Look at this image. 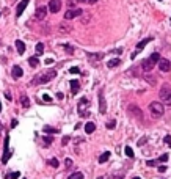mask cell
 I'll use <instances>...</instances> for the list:
<instances>
[{
    "label": "cell",
    "mask_w": 171,
    "mask_h": 179,
    "mask_svg": "<svg viewBox=\"0 0 171 179\" xmlns=\"http://www.w3.org/2000/svg\"><path fill=\"white\" fill-rule=\"evenodd\" d=\"M53 77H57V71L55 69H49L47 72L44 74H39L36 75V79L32 80V85H39V83H47V82H50Z\"/></svg>",
    "instance_id": "obj_1"
},
{
    "label": "cell",
    "mask_w": 171,
    "mask_h": 179,
    "mask_svg": "<svg viewBox=\"0 0 171 179\" xmlns=\"http://www.w3.org/2000/svg\"><path fill=\"white\" fill-rule=\"evenodd\" d=\"M159 60H160V55L157 53V52H154V53L151 55V57H149V58H146V60L141 63V68H143L145 71H151L152 68H154V65H157V63H159Z\"/></svg>",
    "instance_id": "obj_2"
},
{
    "label": "cell",
    "mask_w": 171,
    "mask_h": 179,
    "mask_svg": "<svg viewBox=\"0 0 171 179\" xmlns=\"http://www.w3.org/2000/svg\"><path fill=\"white\" fill-rule=\"evenodd\" d=\"M159 94H160V101L162 102H165V104L171 105V88L168 85H163L160 88V93Z\"/></svg>",
    "instance_id": "obj_3"
},
{
    "label": "cell",
    "mask_w": 171,
    "mask_h": 179,
    "mask_svg": "<svg viewBox=\"0 0 171 179\" xmlns=\"http://www.w3.org/2000/svg\"><path fill=\"white\" fill-rule=\"evenodd\" d=\"M149 110H151L152 115H155V116H162L163 112H165V108H163V104H162V102H151V105H149Z\"/></svg>",
    "instance_id": "obj_4"
},
{
    "label": "cell",
    "mask_w": 171,
    "mask_h": 179,
    "mask_svg": "<svg viewBox=\"0 0 171 179\" xmlns=\"http://www.w3.org/2000/svg\"><path fill=\"white\" fill-rule=\"evenodd\" d=\"M151 39H152V38H145V39H141L140 43L136 44V47H135V52L130 55V58L134 60V58L136 57V55H138V53H140L143 49H145V47H146V44H148V43H151Z\"/></svg>",
    "instance_id": "obj_5"
},
{
    "label": "cell",
    "mask_w": 171,
    "mask_h": 179,
    "mask_svg": "<svg viewBox=\"0 0 171 179\" xmlns=\"http://www.w3.org/2000/svg\"><path fill=\"white\" fill-rule=\"evenodd\" d=\"M157 65H159V69H160L162 72H170V71H171V61L166 60V58H160Z\"/></svg>",
    "instance_id": "obj_6"
},
{
    "label": "cell",
    "mask_w": 171,
    "mask_h": 179,
    "mask_svg": "<svg viewBox=\"0 0 171 179\" xmlns=\"http://www.w3.org/2000/svg\"><path fill=\"white\" fill-rule=\"evenodd\" d=\"M90 107V102H88V99L86 98H82L80 99V102H79V113H80V116H88V113H85V110Z\"/></svg>",
    "instance_id": "obj_7"
},
{
    "label": "cell",
    "mask_w": 171,
    "mask_h": 179,
    "mask_svg": "<svg viewBox=\"0 0 171 179\" xmlns=\"http://www.w3.org/2000/svg\"><path fill=\"white\" fill-rule=\"evenodd\" d=\"M80 14H83V11H82L80 8H76V10H68L64 13V19L66 20H69V19H74V17H77Z\"/></svg>",
    "instance_id": "obj_8"
},
{
    "label": "cell",
    "mask_w": 171,
    "mask_h": 179,
    "mask_svg": "<svg viewBox=\"0 0 171 179\" xmlns=\"http://www.w3.org/2000/svg\"><path fill=\"white\" fill-rule=\"evenodd\" d=\"M107 112V102H105V99H104V91H99V113H102L104 115Z\"/></svg>",
    "instance_id": "obj_9"
},
{
    "label": "cell",
    "mask_w": 171,
    "mask_h": 179,
    "mask_svg": "<svg viewBox=\"0 0 171 179\" xmlns=\"http://www.w3.org/2000/svg\"><path fill=\"white\" fill-rule=\"evenodd\" d=\"M8 143H10V135H6V138H5V153H3V157H2V162L6 163L10 160V157H11V153H10V149H8Z\"/></svg>",
    "instance_id": "obj_10"
},
{
    "label": "cell",
    "mask_w": 171,
    "mask_h": 179,
    "mask_svg": "<svg viewBox=\"0 0 171 179\" xmlns=\"http://www.w3.org/2000/svg\"><path fill=\"white\" fill-rule=\"evenodd\" d=\"M61 10V0H50L49 2V11L50 13H58Z\"/></svg>",
    "instance_id": "obj_11"
},
{
    "label": "cell",
    "mask_w": 171,
    "mask_h": 179,
    "mask_svg": "<svg viewBox=\"0 0 171 179\" xmlns=\"http://www.w3.org/2000/svg\"><path fill=\"white\" fill-rule=\"evenodd\" d=\"M46 14H47V8H46V6H39V8L36 10V13H35V17L38 20H43L46 17Z\"/></svg>",
    "instance_id": "obj_12"
},
{
    "label": "cell",
    "mask_w": 171,
    "mask_h": 179,
    "mask_svg": "<svg viewBox=\"0 0 171 179\" xmlns=\"http://www.w3.org/2000/svg\"><path fill=\"white\" fill-rule=\"evenodd\" d=\"M11 74H13V79H20V77H22V74H24V71H22V68H20V66H13Z\"/></svg>",
    "instance_id": "obj_13"
},
{
    "label": "cell",
    "mask_w": 171,
    "mask_h": 179,
    "mask_svg": "<svg viewBox=\"0 0 171 179\" xmlns=\"http://www.w3.org/2000/svg\"><path fill=\"white\" fill-rule=\"evenodd\" d=\"M27 5H28V0H22V2L17 5V8H16V16H17V17L24 13V10L27 8Z\"/></svg>",
    "instance_id": "obj_14"
},
{
    "label": "cell",
    "mask_w": 171,
    "mask_h": 179,
    "mask_svg": "<svg viewBox=\"0 0 171 179\" xmlns=\"http://www.w3.org/2000/svg\"><path fill=\"white\" fill-rule=\"evenodd\" d=\"M119 65H121V60H119V58H113V60H108V63H107L108 69H113V68L119 66Z\"/></svg>",
    "instance_id": "obj_15"
},
{
    "label": "cell",
    "mask_w": 171,
    "mask_h": 179,
    "mask_svg": "<svg viewBox=\"0 0 171 179\" xmlns=\"http://www.w3.org/2000/svg\"><path fill=\"white\" fill-rule=\"evenodd\" d=\"M79 90H80L79 80H72V82H71V91H72V94H77V93H79Z\"/></svg>",
    "instance_id": "obj_16"
},
{
    "label": "cell",
    "mask_w": 171,
    "mask_h": 179,
    "mask_svg": "<svg viewBox=\"0 0 171 179\" xmlns=\"http://www.w3.org/2000/svg\"><path fill=\"white\" fill-rule=\"evenodd\" d=\"M16 49H17V52H19L20 55H22V53L25 52V44H24L20 39H17V41H16Z\"/></svg>",
    "instance_id": "obj_17"
},
{
    "label": "cell",
    "mask_w": 171,
    "mask_h": 179,
    "mask_svg": "<svg viewBox=\"0 0 171 179\" xmlns=\"http://www.w3.org/2000/svg\"><path fill=\"white\" fill-rule=\"evenodd\" d=\"M94 130H96L94 123H86V124H85V132H86V134H93Z\"/></svg>",
    "instance_id": "obj_18"
},
{
    "label": "cell",
    "mask_w": 171,
    "mask_h": 179,
    "mask_svg": "<svg viewBox=\"0 0 171 179\" xmlns=\"http://www.w3.org/2000/svg\"><path fill=\"white\" fill-rule=\"evenodd\" d=\"M72 29H71V27L69 25H66V24H60V27H58V32L60 33H69Z\"/></svg>",
    "instance_id": "obj_19"
},
{
    "label": "cell",
    "mask_w": 171,
    "mask_h": 179,
    "mask_svg": "<svg viewBox=\"0 0 171 179\" xmlns=\"http://www.w3.org/2000/svg\"><path fill=\"white\" fill-rule=\"evenodd\" d=\"M108 159H110V153H102V154L99 156L98 160H99V163H105Z\"/></svg>",
    "instance_id": "obj_20"
},
{
    "label": "cell",
    "mask_w": 171,
    "mask_h": 179,
    "mask_svg": "<svg viewBox=\"0 0 171 179\" xmlns=\"http://www.w3.org/2000/svg\"><path fill=\"white\" fill-rule=\"evenodd\" d=\"M129 112L134 113V115H136V116H141V110H140L138 107H135V105H129Z\"/></svg>",
    "instance_id": "obj_21"
},
{
    "label": "cell",
    "mask_w": 171,
    "mask_h": 179,
    "mask_svg": "<svg viewBox=\"0 0 171 179\" xmlns=\"http://www.w3.org/2000/svg\"><path fill=\"white\" fill-rule=\"evenodd\" d=\"M88 57H90V60H102V58H104V53H88Z\"/></svg>",
    "instance_id": "obj_22"
},
{
    "label": "cell",
    "mask_w": 171,
    "mask_h": 179,
    "mask_svg": "<svg viewBox=\"0 0 171 179\" xmlns=\"http://www.w3.org/2000/svg\"><path fill=\"white\" fill-rule=\"evenodd\" d=\"M43 132H44V134H58V129L50 127V126H46V127L43 129Z\"/></svg>",
    "instance_id": "obj_23"
},
{
    "label": "cell",
    "mask_w": 171,
    "mask_h": 179,
    "mask_svg": "<svg viewBox=\"0 0 171 179\" xmlns=\"http://www.w3.org/2000/svg\"><path fill=\"white\" fill-rule=\"evenodd\" d=\"M28 63H30L32 68H36V66L39 65V60H38V57H30V58H28Z\"/></svg>",
    "instance_id": "obj_24"
},
{
    "label": "cell",
    "mask_w": 171,
    "mask_h": 179,
    "mask_svg": "<svg viewBox=\"0 0 171 179\" xmlns=\"http://www.w3.org/2000/svg\"><path fill=\"white\" fill-rule=\"evenodd\" d=\"M68 179H83V173H80V171L72 173V174H69V177H68Z\"/></svg>",
    "instance_id": "obj_25"
},
{
    "label": "cell",
    "mask_w": 171,
    "mask_h": 179,
    "mask_svg": "<svg viewBox=\"0 0 171 179\" xmlns=\"http://www.w3.org/2000/svg\"><path fill=\"white\" fill-rule=\"evenodd\" d=\"M20 104H22L24 107H28V105H30L28 98H27V96H20Z\"/></svg>",
    "instance_id": "obj_26"
},
{
    "label": "cell",
    "mask_w": 171,
    "mask_h": 179,
    "mask_svg": "<svg viewBox=\"0 0 171 179\" xmlns=\"http://www.w3.org/2000/svg\"><path fill=\"white\" fill-rule=\"evenodd\" d=\"M43 52H44V44L43 43H38L36 44V55H41Z\"/></svg>",
    "instance_id": "obj_27"
},
{
    "label": "cell",
    "mask_w": 171,
    "mask_h": 179,
    "mask_svg": "<svg viewBox=\"0 0 171 179\" xmlns=\"http://www.w3.org/2000/svg\"><path fill=\"white\" fill-rule=\"evenodd\" d=\"M17 177H20L19 171H13V173H10L8 176H6V179H17Z\"/></svg>",
    "instance_id": "obj_28"
},
{
    "label": "cell",
    "mask_w": 171,
    "mask_h": 179,
    "mask_svg": "<svg viewBox=\"0 0 171 179\" xmlns=\"http://www.w3.org/2000/svg\"><path fill=\"white\" fill-rule=\"evenodd\" d=\"M90 19H91V14H90V13H85V16L82 17L80 20H82V24H88V22H90Z\"/></svg>",
    "instance_id": "obj_29"
},
{
    "label": "cell",
    "mask_w": 171,
    "mask_h": 179,
    "mask_svg": "<svg viewBox=\"0 0 171 179\" xmlns=\"http://www.w3.org/2000/svg\"><path fill=\"white\" fill-rule=\"evenodd\" d=\"M47 165H50L52 168H57V167H58L60 163H58V160H57V159H50L49 162H47Z\"/></svg>",
    "instance_id": "obj_30"
},
{
    "label": "cell",
    "mask_w": 171,
    "mask_h": 179,
    "mask_svg": "<svg viewBox=\"0 0 171 179\" xmlns=\"http://www.w3.org/2000/svg\"><path fill=\"white\" fill-rule=\"evenodd\" d=\"M124 151H126V156L132 159V157H134V151H132V148H130V146H126V149H124Z\"/></svg>",
    "instance_id": "obj_31"
},
{
    "label": "cell",
    "mask_w": 171,
    "mask_h": 179,
    "mask_svg": "<svg viewBox=\"0 0 171 179\" xmlns=\"http://www.w3.org/2000/svg\"><path fill=\"white\" fill-rule=\"evenodd\" d=\"M146 82H149L151 85H155V79H154V75H146Z\"/></svg>",
    "instance_id": "obj_32"
},
{
    "label": "cell",
    "mask_w": 171,
    "mask_h": 179,
    "mask_svg": "<svg viewBox=\"0 0 171 179\" xmlns=\"http://www.w3.org/2000/svg\"><path fill=\"white\" fill-rule=\"evenodd\" d=\"M63 49H64V50H68V53H72V52H74V47L68 46V44H64V46H63Z\"/></svg>",
    "instance_id": "obj_33"
},
{
    "label": "cell",
    "mask_w": 171,
    "mask_h": 179,
    "mask_svg": "<svg viewBox=\"0 0 171 179\" xmlns=\"http://www.w3.org/2000/svg\"><path fill=\"white\" fill-rule=\"evenodd\" d=\"M115 124H116V121L112 120V121H108V123H107V127H108V129H115Z\"/></svg>",
    "instance_id": "obj_34"
},
{
    "label": "cell",
    "mask_w": 171,
    "mask_h": 179,
    "mask_svg": "<svg viewBox=\"0 0 171 179\" xmlns=\"http://www.w3.org/2000/svg\"><path fill=\"white\" fill-rule=\"evenodd\" d=\"M43 140H44V144H47V146H49V144L52 143V137H44Z\"/></svg>",
    "instance_id": "obj_35"
},
{
    "label": "cell",
    "mask_w": 171,
    "mask_h": 179,
    "mask_svg": "<svg viewBox=\"0 0 171 179\" xmlns=\"http://www.w3.org/2000/svg\"><path fill=\"white\" fill-rule=\"evenodd\" d=\"M157 160H159V162H166L168 160V154H163L160 159H157Z\"/></svg>",
    "instance_id": "obj_36"
},
{
    "label": "cell",
    "mask_w": 171,
    "mask_h": 179,
    "mask_svg": "<svg viewBox=\"0 0 171 179\" xmlns=\"http://www.w3.org/2000/svg\"><path fill=\"white\" fill-rule=\"evenodd\" d=\"M69 72H71V74H79L80 71H79V68L74 66V68H71V69H69Z\"/></svg>",
    "instance_id": "obj_37"
},
{
    "label": "cell",
    "mask_w": 171,
    "mask_h": 179,
    "mask_svg": "<svg viewBox=\"0 0 171 179\" xmlns=\"http://www.w3.org/2000/svg\"><path fill=\"white\" fill-rule=\"evenodd\" d=\"M43 99H44L46 102H50V101H52V98H50L49 94H43Z\"/></svg>",
    "instance_id": "obj_38"
},
{
    "label": "cell",
    "mask_w": 171,
    "mask_h": 179,
    "mask_svg": "<svg viewBox=\"0 0 171 179\" xmlns=\"http://www.w3.org/2000/svg\"><path fill=\"white\" fill-rule=\"evenodd\" d=\"M64 165H66V168H69L71 165H72V160H71V159H66V160H64Z\"/></svg>",
    "instance_id": "obj_39"
},
{
    "label": "cell",
    "mask_w": 171,
    "mask_h": 179,
    "mask_svg": "<svg viewBox=\"0 0 171 179\" xmlns=\"http://www.w3.org/2000/svg\"><path fill=\"white\" fill-rule=\"evenodd\" d=\"M159 171H160V173H165V171H166V165H162V167H159Z\"/></svg>",
    "instance_id": "obj_40"
},
{
    "label": "cell",
    "mask_w": 171,
    "mask_h": 179,
    "mask_svg": "<svg viewBox=\"0 0 171 179\" xmlns=\"http://www.w3.org/2000/svg\"><path fill=\"white\" fill-rule=\"evenodd\" d=\"M165 143L171 146V137H170V135H166V137H165Z\"/></svg>",
    "instance_id": "obj_41"
},
{
    "label": "cell",
    "mask_w": 171,
    "mask_h": 179,
    "mask_svg": "<svg viewBox=\"0 0 171 179\" xmlns=\"http://www.w3.org/2000/svg\"><path fill=\"white\" fill-rule=\"evenodd\" d=\"M69 137H64V138H63V141H61V143H63V144H68V143H69Z\"/></svg>",
    "instance_id": "obj_42"
},
{
    "label": "cell",
    "mask_w": 171,
    "mask_h": 179,
    "mask_svg": "<svg viewBox=\"0 0 171 179\" xmlns=\"http://www.w3.org/2000/svg\"><path fill=\"white\" fill-rule=\"evenodd\" d=\"M113 53H116V55H119V53H122V49H115V50H113Z\"/></svg>",
    "instance_id": "obj_43"
},
{
    "label": "cell",
    "mask_w": 171,
    "mask_h": 179,
    "mask_svg": "<svg viewBox=\"0 0 171 179\" xmlns=\"http://www.w3.org/2000/svg\"><path fill=\"white\" fill-rule=\"evenodd\" d=\"M145 141H146V137H143V138L138 141V144H140V146H141V144H145Z\"/></svg>",
    "instance_id": "obj_44"
},
{
    "label": "cell",
    "mask_w": 171,
    "mask_h": 179,
    "mask_svg": "<svg viewBox=\"0 0 171 179\" xmlns=\"http://www.w3.org/2000/svg\"><path fill=\"white\" fill-rule=\"evenodd\" d=\"M68 5H69V6H74V5H76V0H69V2H68Z\"/></svg>",
    "instance_id": "obj_45"
},
{
    "label": "cell",
    "mask_w": 171,
    "mask_h": 179,
    "mask_svg": "<svg viewBox=\"0 0 171 179\" xmlns=\"http://www.w3.org/2000/svg\"><path fill=\"white\" fill-rule=\"evenodd\" d=\"M11 126H13V127H16V126H17V121H16V120H13V121H11Z\"/></svg>",
    "instance_id": "obj_46"
},
{
    "label": "cell",
    "mask_w": 171,
    "mask_h": 179,
    "mask_svg": "<svg viewBox=\"0 0 171 179\" xmlns=\"http://www.w3.org/2000/svg\"><path fill=\"white\" fill-rule=\"evenodd\" d=\"M86 2L90 3V5H93V3H96V2H98V0H86Z\"/></svg>",
    "instance_id": "obj_47"
},
{
    "label": "cell",
    "mask_w": 171,
    "mask_h": 179,
    "mask_svg": "<svg viewBox=\"0 0 171 179\" xmlns=\"http://www.w3.org/2000/svg\"><path fill=\"white\" fill-rule=\"evenodd\" d=\"M113 179H122V177H121V176H115Z\"/></svg>",
    "instance_id": "obj_48"
},
{
    "label": "cell",
    "mask_w": 171,
    "mask_h": 179,
    "mask_svg": "<svg viewBox=\"0 0 171 179\" xmlns=\"http://www.w3.org/2000/svg\"><path fill=\"white\" fill-rule=\"evenodd\" d=\"M0 112H2V104H0Z\"/></svg>",
    "instance_id": "obj_49"
},
{
    "label": "cell",
    "mask_w": 171,
    "mask_h": 179,
    "mask_svg": "<svg viewBox=\"0 0 171 179\" xmlns=\"http://www.w3.org/2000/svg\"><path fill=\"white\" fill-rule=\"evenodd\" d=\"M134 179H141V177H136V176H135V177H134Z\"/></svg>",
    "instance_id": "obj_50"
},
{
    "label": "cell",
    "mask_w": 171,
    "mask_h": 179,
    "mask_svg": "<svg viewBox=\"0 0 171 179\" xmlns=\"http://www.w3.org/2000/svg\"><path fill=\"white\" fill-rule=\"evenodd\" d=\"M0 129H2V123H0Z\"/></svg>",
    "instance_id": "obj_51"
},
{
    "label": "cell",
    "mask_w": 171,
    "mask_h": 179,
    "mask_svg": "<svg viewBox=\"0 0 171 179\" xmlns=\"http://www.w3.org/2000/svg\"><path fill=\"white\" fill-rule=\"evenodd\" d=\"M99 179H105V177H99Z\"/></svg>",
    "instance_id": "obj_52"
},
{
    "label": "cell",
    "mask_w": 171,
    "mask_h": 179,
    "mask_svg": "<svg viewBox=\"0 0 171 179\" xmlns=\"http://www.w3.org/2000/svg\"><path fill=\"white\" fill-rule=\"evenodd\" d=\"M82 2H86V0H82Z\"/></svg>",
    "instance_id": "obj_53"
},
{
    "label": "cell",
    "mask_w": 171,
    "mask_h": 179,
    "mask_svg": "<svg viewBox=\"0 0 171 179\" xmlns=\"http://www.w3.org/2000/svg\"><path fill=\"white\" fill-rule=\"evenodd\" d=\"M0 16H2V14H0Z\"/></svg>",
    "instance_id": "obj_54"
}]
</instances>
